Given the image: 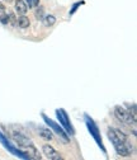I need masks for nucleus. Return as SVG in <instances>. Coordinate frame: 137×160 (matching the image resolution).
Listing matches in <instances>:
<instances>
[{
  "label": "nucleus",
  "mask_w": 137,
  "mask_h": 160,
  "mask_svg": "<svg viewBox=\"0 0 137 160\" xmlns=\"http://www.w3.org/2000/svg\"><path fill=\"white\" fill-rule=\"evenodd\" d=\"M36 18L37 19H43V8L42 7H40L36 10Z\"/></svg>",
  "instance_id": "dca6fc26"
},
{
  "label": "nucleus",
  "mask_w": 137,
  "mask_h": 160,
  "mask_svg": "<svg viewBox=\"0 0 137 160\" xmlns=\"http://www.w3.org/2000/svg\"><path fill=\"white\" fill-rule=\"evenodd\" d=\"M0 21L4 24H7V21H8V13L5 10V7L2 3H0Z\"/></svg>",
  "instance_id": "f8f14e48"
},
{
  "label": "nucleus",
  "mask_w": 137,
  "mask_h": 160,
  "mask_svg": "<svg viewBox=\"0 0 137 160\" xmlns=\"http://www.w3.org/2000/svg\"><path fill=\"white\" fill-rule=\"evenodd\" d=\"M14 7H15V12H17L19 15H26L27 12H28V7H27V4H26L24 0H17L15 4H14Z\"/></svg>",
  "instance_id": "1a4fd4ad"
},
{
  "label": "nucleus",
  "mask_w": 137,
  "mask_h": 160,
  "mask_svg": "<svg viewBox=\"0 0 137 160\" xmlns=\"http://www.w3.org/2000/svg\"><path fill=\"white\" fill-rule=\"evenodd\" d=\"M43 23L46 27H52L55 23H56V18L53 15H47L45 19H43Z\"/></svg>",
  "instance_id": "ddd939ff"
},
{
  "label": "nucleus",
  "mask_w": 137,
  "mask_h": 160,
  "mask_svg": "<svg viewBox=\"0 0 137 160\" xmlns=\"http://www.w3.org/2000/svg\"><path fill=\"white\" fill-rule=\"evenodd\" d=\"M26 2V4H27V7H29V8H33L34 5H33V0H24Z\"/></svg>",
  "instance_id": "a211bd4d"
},
{
  "label": "nucleus",
  "mask_w": 137,
  "mask_h": 160,
  "mask_svg": "<svg viewBox=\"0 0 137 160\" xmlns=\"http://www.w3.org/2000/svg\"><path fill=\"white\" fill-rule=\"evenodd\" d=\"M29 24H31L29 18L26 17V15H21V17L17 19V26H18L19 28H28Z\"/></svg>",
  "instance_id": "9d476101"
},
{
  "label": "nucleus",
  "mask_w": 137,
  "mask_h": 160,
  "mask_svg": "<svg viewBox=\"0 0 137 160\" xmlns=\"http://www.w3.org/2000/svg\"><path fill=\"white\" fill-rule=\"evenodd\" d=\"M42 117H43V119H45V122H46V123H47V125H48V126H50V127H51V128H52V130L58 135V137H60L65 144H67V142H69V136L66 135V132H65L60 126H58L57 123H55V122L52 121V119H50L46 114H42Z\"/></svg>",
  "instance_id": "39448f33"
},
{
  "label": "nucleus",
  "mask_w": 137,
  "mask_h": 160,
  "mask_svg": "<svg viewBox=\"0 0 137 160\" xmlns=\"http://www.w3.org/2000/svg\"><path fill=\"white\" fill-rule=\"evenodd\" d=\"M114 116H115V118L118 119L121 123H123V125H135V123H136L133 119L131 118L128 111H126V109H125L123 107H121V106L114 107Z\"/></svg>",
  "instance_id": "7ed1b4c3"
},
{
  "label": "nucleus",
  "mask_w": 137,
  "mask_h": 160,
  "mask_svg": "<svg viewBox=\"0 0 137 160\" xmlns=\"http://www.w3.org/2000/svg\"><path fill=\"white\" fill-rule=\"evenodd\" d=\"M84 119H85V123H86V127H88V130H89L90 135H91V136H93V138L95 140V142H96L98 145H99V148L103 150V152H105V149H104V146H103V141H102L100 132H99V128H98V126L95 125V122L93 121V119H91L88 114H85Z\"/></svg>",
  "instance_id": "f03ea898"
},
{
  "label": "nucleus",
  "mask_w": 137,
  "mask_h": 160,
  "mask_svg": "<svg viewBox=\"0 0 137 160\" xmlns=\"http://www.w3.org/2000/svg\"><path fill=\"white\" fill-rule=\"evenodd\" d=\"M42 151H43V155H46L47 159H51V160H61L62 159L61 154L58 151H56L51 145H43Z\"/></svg>",
  "instance_id": "0eeeda50"
},
{
  "label": "nucleus",
  "mask_w": 137,
  "mask_h": 160,
  "mask_svg": "<svg viewBox=\"0 0 137 160\" xmlns=\"http://www.w3.org/2000/svg\"><path fill=\"white\" fill-rule=\"evenodd\" d=\"M38 132H40V135H41V137L42 138H45V140H51L53 138V136H52V132L48 130V128H40L38 130Z\"/></svg>",
  "instance_id": "9b49d317"
},
{
  "label": "nucleus",
  "mask_w": 137,
  "mask_h": 160,
  "mask_svg": "<svg viewBox=\"0 0 137 160\" xmlns=\"http://www.w3.org/2000/svg\"><path fill=\"white\" fill-rule=\"evenodd\" d=\"M56 114H57L58 121H60V125H62V127H64L70 135H74V133H75V130H74L72 126H71V122H70V119H69L67 113H66L64 109H56Z\"/></svg>",
  "instance_id": "20e7f679"
},
{
  "label": "nucleus",
  "mask_w": 137,
  "mask_h": 160,
  "mask_svg": "<svg viewBox=\"0 0 137 160\" xmlns=\"http://www.w3.org/2000/svg\"><path fill=\"white\" fill-rule=\"evenodd\" d=\"M12 138L15 141V144L19 146V148H27L29 145H32V141L26 136V135H22L19 132H12Z\"/></svg>",
  "instance_id": "423d86ee"
},
{
  "label": "nucleus",
  "mask_w": 137,
  "mask_h": 160,
  "mask_svg": "<svg viewBox=\"0 0 137 160\" xmlns=\"http://www.w3.org/2000/svg\"><path fill=\"white\" fill-rule=\"evenodd\" d=\"M128 113H130L131 118H132L133 121L136 122V119H137V111H136V104H132V106L130 107V111H128Z\"/></svg>",
  "instance_id": "2eb2a0df"
},
{
  "label": "nucleus",
  "mask_w": 137,
  "mask_h": 160,
  "mask_svg": "<svg viewBox=\"0 0 137 160\" xmlns=\"http://www.w3.org/2000/svg\"><path fill=\"white\" fill-rule=\"evenodd\" d=\"M83 4H84V2H79V3H76V4H75V5H74V7H72V9H71V10H70V15H72V14H74V13H75V10H76V9H77V8H79V7H80V5H83Z\"/></svg>",
  "instance_id": "f3484780"
},
{
  "label": "nucleus",
  "mask_w": 137,
  "mask_h": 160,
  "mask_svg": "<svg viewBox=\"0 0 137 160\" xmlns=\"http://www.w3.org/2000/svg\"><path fill=\"white\" fill-rule=\"evenodd\" d=\"M4 2H5V3H12L13 0H4Z\"/></svg>",
  "instance_id": "6ab92c4d"
},
{
  "label": "nucleus",
  "mask_w": 137,
  "mask_h": 160,
  "mask_svg": "<svg viewBox=\"0 0 137 160\" xmlns=\"http://www.w3.org/2000/svg\"><path fill=\"white\" fill-rule=\"evenodd\" d=\"M108 137L113 144L115 152L120 156H130L133 151V145L128 140L127 135L118 128H109Z\"/></svg>",
  "instance_id": "f257e3e1"
},
{
  "label": "nucleus",
  "mask_w": 137,
  "mask_h": 160,
  "mask_svg": "<svg viewBox=\"0 0 137 160\" xmlns=\"http://www.w3.org/2000/svg\"><path fill=\"white\" fill-rule=\"evenodd\" d=\"M7 24H10V26H15V24H17V19H15L14 13H12V12L8 13V21H7Z\"/></svg>",
  "instance_id": "4468645a"
},
{
  "label": "nucleus",
  "mask_w": 137,
  "mask_h": 160,
  "mask_svg": "<svg viewBox=\"0 0 137 160\" xmlns=\"http://www.w3.org/2000/svg\"><path fill=\"white\" fill-rule=\"evenodd\" d=\"M24 152L27 154V156H28V159H34V160H41V155H40V152H38V150L33 146V144L32 145H29V146H27L26 148V150H24Z\"/></svg>",
  "instance_id": "6e6552de"
}]
</instances>
